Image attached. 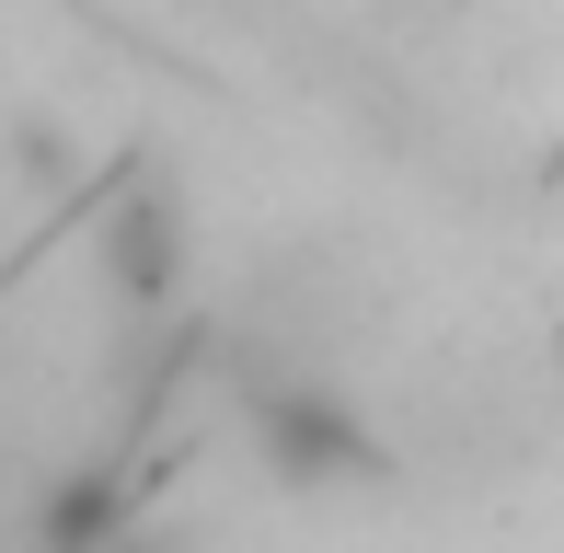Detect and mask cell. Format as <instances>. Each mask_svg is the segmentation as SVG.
<instances>
[{
  "mask_svg": "<svg viewBox=\"0 0 564 553\" xmlns=\"http://www.w3.org/2000/svg\"><path fill=\"white\" fill-rule=\"evenodd\" d=\"M253 449H265V473L289 496H357V485L392 473L380 426L357 415L323 369H312V381H265V392H253Z\"/></svg>",
  "mask_w": 564,
  "mask_h": 553,
  "instance_id": "cell-1",
  "label": "cell"
},
{
  "mask_svg": "<svg viewBox=\"0 0 564 553\" xmlns=\"http://www.w3.org/2000/svg\"><path fill=\"white\" fill-rule=\"evenodd\" d=\"M105 276L139 323L173 312V289H185V208H173V185H127L105 208Z\"/></svg>",
  "mask_w": 564,
  "mask_h": 553,
  "instance_id": "cell-2",
  "label": "cell"
},
{
  "mask_svg": "<svg viewBox=\"0 0 564 553\" xmlns=\"http://www.w3.org/2000/svg\"><path fill=\"white\" fill-rule=\"evenodd\" d=\"M0 150H12L23 196H69V185H82V150H69L58 128H46V116H12V128H0Z\"/></svg>",
  "mask_w": 564,
  "mask_h": 553,
  "instance_id": "cell-3",
  "label": "cell"
},
{
  "mask_svg": "<svg viewBox=\"0 0 564 553\" xmlns=\"http://www.w3.org/2000/svg\"><path fill=\"white\" fill-rule=\"evenodd\" d=\"M69 553H150V542H105V531H93V542H69Z\"/></svg>",
  "mask_w": 564,
  "mask_h": 553,
  "instance_id": "cell-4",
  "label": "cell"
}]
</instances>
